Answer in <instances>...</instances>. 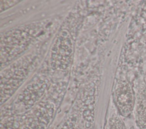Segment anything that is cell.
Wrapping results in <instances>:
<instances>
[{"label":"cell","instance_id":"obj_1","mask_svg":"<svg viewBox=\"0 0 146 129\" xmlns=\"http://www.w3.org/2000/svg\"><path fill=\"white\" fill-rule=\"evenodd\" d=\"M114 97L116 106L121 115L129 116L134 110L135 94L126 80H120L115 88Z\"/></svg>","mask_w":146,"mask_h":129},{"label":"cell","instance_id":"obj_2","mask_svg":"<svg viewBox=\"0 0 146 129\" xmlns=\"http://www.w3.org/2000/svg\"><path fill=\"white\" fill-rule=\"evenodd\" d=\"M135 116L139 129H146V86L141 84L135 94Z\"/></svg>","mask_w":146,"mask_h":129},{"label":"cell","instance_id":"obj_3","mask_svg":"<svg viewBox=\"0 0 146 129\" xmlns=\"http://www.w3.org/2000/svg\"><path fill=\"white\" fill-rule=\"evenodd\" d=\"M110 129H126L122 120L117 116H113L110 119Z\"/></svg>","mask_w":146,"mask_h":129}]
</instances>
